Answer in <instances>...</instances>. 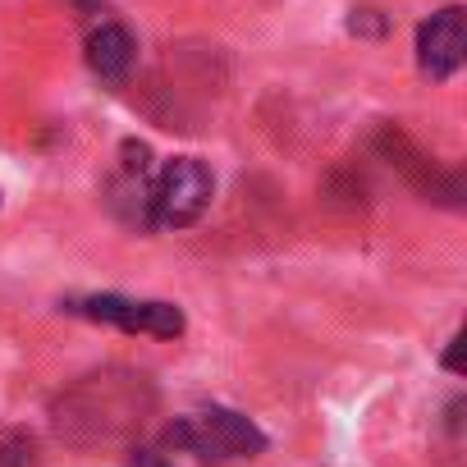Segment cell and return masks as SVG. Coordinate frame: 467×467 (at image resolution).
I'll use <instances>...</instances> for the list:
<instances>
[{
  "mask_svg": "<svg viewBox=\"0 0 467 467\" xmlns=\"http://www.w3.org/2000/svg\"><path fill=\"white\" fill-rule=\"evenodd\" d=\"M165 444L179 453H197V458H253L266 449V435L244 417V412H229V408H211L197 417H183L174 426H165Z\"/></svg>",
  "mask_w": 467,
  "mask_h": 467,
  "instance_id": "1",
  "label": "cell"
},
{
  "mask_svg": "<svg viewBox=\"0 0 467 467\" xmlns=\"http://www.w3.org/2000/svg\"><path fill=\"white\" fill-rule=\"evenodd\" d=\"M211 192H215V179L197 156L165 161V170L151 179V224L183 229V224L202 220V211L211 206Z\"/></svg>",
  "mask_w": 467,
  "mask_h": 467,
  "instance_id": "2",
  "label": "cell"
},
{
  "mask_svg": "<svg viewBox=\"0 0 467 467\" xmlns=\"http://www.w3.org/2000/svg\"><path fill=\"white\" fill-rule=\"evenodd\" d=\"M69 312H78L88 321H106L115 330H129V335H156V339H179L188 326L174 303H133L119 294H97V298L69 303Z\"/></svg>",
  "mask_w": 467,
  "mask_h": 467,
  "instance_id": "3",
  "label": "cell"
},
{
  "mask_svg": "<svg viewBox=\"0 0 467 467\" xmlns=\"http://www.w3.org/2000/svg\"><path fill=\"white\" fill-rule=\"evenodd\" d=\"M462 56H467V10L444 5L417 28V65L426 78L444 83L462 69Z\"/></svg>",
  "mask_w": 467,
  "mask_h": 467,
  "instance_id": "4",
  "label": "cell"
},
{
  "mask_svg": "<svg viewBox=\"0 0 467 467\" xmlns=\"http://www.w3.org/2000/svg\"><path fill=\"white\" fill-rule=\"evenodd\" d=\"M133 60H138V42H133V33H129L124 24L101 19V24L88 33V65H92L97 78L119 83V78H129Z\"/></svg>",
  "mask_w": 467,
  "mask_h": 467,
  "instance_id": "5",
  "label": "cell"
},
{
  "mask_svg": "<svg viewBox=\"0 0 467 467\" xmlns=\"http://www.w3.org/2000/svg\"><path fill=\"white\" fill-rule=\"evenodd\" d=\"M348 33L353 37H385L389 33V19L380 10H353L348 15Z\"/></svg>",
  "mask_w": 467,
  "mask_h": 467,
  "instance_id": "6",
  "label": "cell"
},
{
  "mask_svg": "<svg viewBox=\"0 0 467 467\" xmlns=\"http://www.w3.org/2000/svg\"><path fill=\"white\" fill-rule=\"evenodd\" d=\"M0 467H33V440L15 431L5 444H0Z\"/></svg>",
  "mask_w": 467,
  "mask_h": 467,
  "instance_id": "7",
  "label": "cell"
},
{
  "mask_svg": "<svg viewBox=\"0 0 467 467\" xmlns=\"http://www.w3.org/2000/svg\"><path fill=\"white\" fill-rule=\"evenodd\" d=\"M458 344H462V339H453L449 353H444V367H449V371H458Z\"/></svg>",
  "mask_w": 467,
  "mask_h": 467,
  "instance_id": "8",
  "label": "cell"
}]
</instances>
